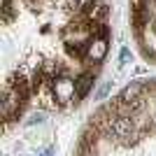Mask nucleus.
I'll return each instance as SVG.
<instances>
[{"label": "nucleus", "instance_id": "obj_3", "mask_svg": "<svg viewBox=\"0 0 156 156\" xmlns=\"http://www.w3.org/2000/svg\"><path fill=\"white\" fill-rule=\"evenodd\" d=\"M130 23L140 51L156 61V0H130Z\"/></svg>", "mask_w": 156, "mask_h": 156}, {"label": "nucleus", "instance_id": "obj_2", "mask_svg": "<svg viewBox=\"0 0 156 156\" xmlns=\"http://www.w3.org/2000/svg\"><path fill=\"white\" fill-rule=\"evenodd\" d=\"M75 156H156V79L133 82L100 107Z\"/></svg>", "mask_w": 156, "mask_h": 156}, {"label": "nucleus", "instance_id": "obj_1", "mask_svg": "<svg viewBox=\"0 0 156 156\" xmlns=\"http://www.w3.org/2000/svg\"><path fill=\"white\" fill-rule=\"evenodd\" d=\"M2 93L9 128L30 103L65 107L110 51L107 0H2Z\"/></svg>", "mask_w": 156, "mask_h": 156}]
</instances>
